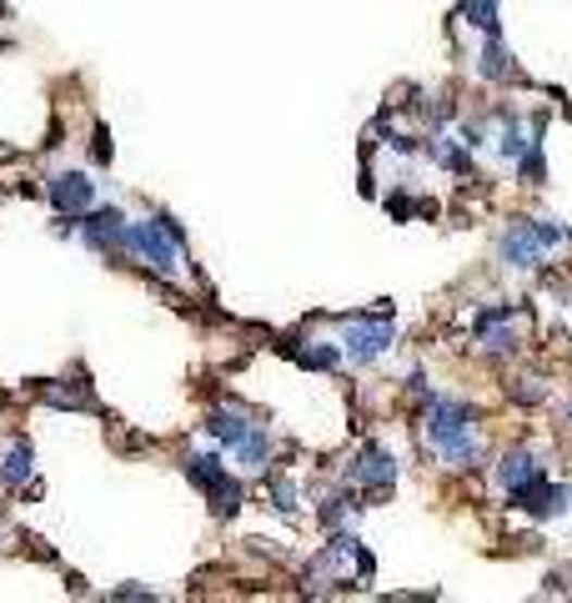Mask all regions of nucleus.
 I'll list each match as a JSON object with an SVG mask.
<instances>
[{"mask_svg": "<svg viewBox=\"0 0 572 603\" xmlns=\"http://www.w3.org/2000/svg\"><path fill=\"white\" fill-rule=\"evenodd\" d=\"M126 257L151 267L157 276L176 282L186 272V236L171 217H146V222H126Z\"/></svg>", "mask_w": 572, "mask_h": 603, "instance_id": "f03ea898", "label": "nucleus"}, {"mask_svg": "<svg viewBox=\"0 0 572 603\" xmlns=\"http://www.w3.org/2000/svg\"><path fill=\"white\" fill-rule=\"evenodd\" d=\"M76 232L96 257H126V217L116 207H86L76 217Z\"/></svg>", "mask_w": 572, "mask_h": 603, "instance_id": "20e7f679", "label": "nucleus"}, {"mask_svg": "<svg viewBox=\"0 0 572 603\" xmlns=\"http://www.w3.org/2000/svg\"><path fill=\"white\" fill-rule=\"evenodd\" d=\"M201 428H207V438H211L216 447H236L241 438L251 433V428H257V422H251L247 413H236V407H211Z\"/></svg>", "mask_w": 572, "mask_h": 603, "instance_id": "1a4fd4ad", "label": "nucleus"}, {"mask_svg": "<svg viewBox=\"0 0 572 603\" xmlns=\"http://www.w3.org/2000/svg\"><path fill=\"white\" fill-rule=\"evenodd\" d=\"M297 503H301L297 483H291V478H276L272 483V508L282 513V518H297Z\"/></svg>", "mask_w": 572, "mask_h": 603, "instance_id": "a211bd4d", "label": "nucleus"}, {"mask_svg": "<svg viewBox=\"0 0 572 603\" xmlns=\"http://www.w3.org/2000/svg\"><path fill=\"white\" fill-rule=\"evenodd\" d=\"M291 357H297L301 368H316V372H332L341 362V347H332V342H312V347H291Z\"/></svg>", "mask_w": 572, "mask_h": 603, "instance_id": "ddd939ff", "label": "nucleus"}, {"mask_svg": "<svg viewBox=\"0 0 572 603\" xmlns=\"http://www.w3.org/2000/svg\"><path fill=\"white\" fill-rule=\"evenodd\" d=\"M347 478H351L357 488H366V493H387V488L397 483V458H391L387 447L366 443L362 453L347 463Z\"/></svg>", "mask_w": 572, "mask_h": 603, "instance_id": "423d86ee", "label": "nucleus"}, {"mask_svg": "<svg viewBox=\"0 0 572 603\" xmlns=\"http://www.w3.org/2000/svg\"><path fill=\"white\" fill-rule=\"evenodd\" d=\"M186 478L211 499V513H216V518H232V513L247 503V488L232 478L222 447H216V453H191V458H186Z\"/></svg>", "mask_w": 572, "mask_h": 603, "instance_id": "7ed1b4c3", "label": "nucleus"}, {"mask_svg": "<svg viewBox=\"0 0 572 603\" xmlns=\"http://www.w3.org/2000/svg\"><path fill=\"white\" fill-rule=\"evenodd\" d=\"M391 342H397V328H391V317H357L347 322V337H341V357L351 362H377L382 353H391Z\"/></svg>", "mask_w": 572, "mask_h": 603, "instance_id": "39448f33", "label": "nucleus"}, {"mask_svg": "<svg viewBox=\"0 0 572 603\" xmlns=\"http://www.w3.org/2000/svg\"><path fill=\"white\" fill-rule=\"evenodd\" d=\"M91 157L101 161V167L111 161V141H105V126H96V136H91Z\"/></svg>", "mask_w": 572, "mask_h": 603, "instance_id": "5701e85b", "label": "nucleus"}, {"mask_svg": "<svg viewBox=\"0 0 572 603\" xmlns=\"http://www.w3.org/2000/svg\"><path fill=\"white\" fill-rule=\"evenodd\" d=\"M427 443L452 468H477L482 443L472 438V407L462 397H427Z\"/></svg>", "mask_w": 572, "mask_h": 603, "instance_id": "f257e3e1", "label": "nucleus"}, {"mask_svg": "<svg viewBox=\"0 0 572 603\" xmlns=\"http://www.w3.org/2000/svg\"><path fill=\"white\" fill-rule=\"evenodd\" d=\"M46 197H51V207L61 211V217H80L86 207H96V182L86 171H55Z\"/></svg>", "mask_w": 572, "mask_h": 603, "instance_id": "0eeeda50", "label": "nucleus"}, {"mask_svg": "<svg viewBox=\"0 0 572 603\" xmlns=\"http://www.w3.org/2000/svg\"><path fill=\"white\" fill-rule=\"evenodd\" d=\"M533 232H537V242H543L547 251H552V247H562V242H568V232H562V226H552V222H543V217H537V222H533Z\"/></svg>", "mask_w": 572, "mask_h": 603, "instance_id": "412c9836", "label": "nucleus"}, {"mask_svg": "<svg viewBox=\"0 0 572 603\" xmlns=\"http://www.w3.org/2000/svg\"><path fill=\"white\" fill-rule=\"evenodd\" d=\"M0 478L11 488H30V447L26 443H11L0 453Z\"/></svg>", "mask_w": 572, "mask_h": 603, "instance_id": "f8f14e48", "label": "nucleus"}, {"mask_svg": "<svg viewBox=\"0 0 572 603\" xmlns=\"http://www.w3.org/2000/svg\"><path fill=\"white\" fill-rule=\"evenodd\" d=\"M512 397H518V403H543V397H547L543 378H522V387H518V393H512Z\"/></svg>", "mask_w": 572, "mask_h": 603, "instance_id": "4be33fe9", "label": "nucleus"}, {"mask_svg": "<svg viewBox=\"0 0 572 603\" xmlns=\"http://www.w3.org/2000/svg\"><path fill=\"white\" fill-rule=\"evenodd\" d=\"M508 322H512V312H487V317H477L482 353H493V357H508V353H518V332H512Z\"/></svg>", "mask_w": 572, "mask_h": 603, "instance_id": "9d476101", "label": "nucleus"}, {"mask_svg": "<svg viewBox=\"0 0 572 603\" xmlns=\"http://www.w3.org/2000/svg\"><path fill=\"white\" fill-rule=\"evenodd\" d=\"M468 21L487 36H497V0H468Z\"/></svg>", "mask_w": 572, "mask_h": 603, "instance_id": "6ab92c4d", "label": "nucleus"}, {"mask_svg": "<svg viewBox=\"0 0 572 603\" xmlns=\"http://www.w3.org/2000/svg\"><path fill=\"white\" fill-rule=\"evenodd\" d=\"M351 513H357V499H351V493H332V499L322 503V524L326 528H341Z\"/></svg>", "mask_w": 572, "mask_h": 603, "instance_id": "f3484780", "label": "nucleus"}, {"mask_svg": "<svg viewBox=\"0 0 572 603\" xmlns=\"http://www.w3.org/2000/svg\"><path fill=\"white\" fill-rule=\"evenodd\" d=\"M568 488L562 483H547L543 488V499H537V508H533V518H558V513H568Z\"/></svg>", "mask_w": 572, "mask_h": 603, "instance_id": "dca6fc26", "label": "nucleus"}, {"mask_svg": "<svg viewBox=\"0 0 572 603\" xmlns=\"http://www.w3.org/2000/svg\"><path fill=\"white\" fill-rule=\"evenodd\" d=\"M568 422H572V403H568Z\"/></svg>", "mask_w": 572, "mask_h": 603, "instance_id": "b1692460", "label": "nucleus"}, {"mask_svg": "<svg viewBox=\"0 0 572 603\" xmlns=\"http://www.w3.org/2000/svg\"><path fill=\"white\" fill-rule=\"evenodd\" d=\"M232 453H236V463H241L247 472H266V463H272V433H266V428H251Z\"/></svg>", "mask_w": 572, "mask_h": 603, "instance_id": "9b49d317", "label": "nucleus"}, {"mask_svg": "<svg viewBox=\"0 0 572 603\" xmlns=\"http://www.w3.org/2000/svg\"><path fill=\"white\" fill-rule=\"evenodd\" d=\"M46 403H51V407H96V397L80 387V378H71L65 387H51V393H46Z\"/></svg>", "mask_w": 572, "mask_h": 603, "instance_id": "2eb2a0df", "label": "nucleus"}, {"mask_svg": "<svg viewBox=\"0 0 572 603\" xmlns=\"http://www.w3.org/2000/svg\"><path fill=\"white\" fill-rule=\"evenodd\" d=\"M543 242H537V232H533V222H522V226H512L508 236H502V262L512 267V272H527V267H537L543 262Z\"/></svg>", "mask_w": 572, "mask_h": 603, "instance_id": "6e6552de", "label": "nucleus"}, {"mask_svg": "<svg viewBox=\"0 0 572 603\" xmlns=\"http://www.w3.org/2000/svg\"><path fill=\"white\" fill-rule=\"evenodd\" d=\"M502 157H508V161L527 157V136H522V121H518V116H512V121H508V132H502Z\"/></svg>", "mask_w": 572, "mask_h": 603, "instance_id": "aec40b11", "label": "nucleus"}, {"mask_svg": "<svg viewBox=\"0 0 572 603\" xmlns=\"http://www.w3.org/2000/svg\"><path fill=\"white\" fill-rule=\"evenodd\" d=\"M477 71L487 81H508L512 76V66H508V56H502V46H497V36H487V51L477 56Z\"/></svg>", "mask_w": 572, "mask_h": 603, "instance_id": "4468645a", "label": "nucleus"}]
</instances>
